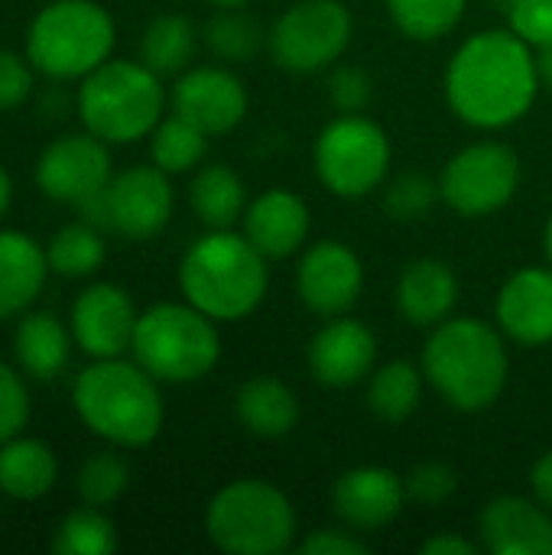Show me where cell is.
Returning a JSON list of instances; mask_svg holds the SVG:
<instances>
[{"mask_svg":"<svg viewBox=\"0 0 552 555\" xmlns=\"http://www.w3.org/2000/svg\"><path fill=\"white\" fill-rule=\"evenodd\" d=\"M537 52L514 29H485L465 39L446 68V98L459 120L478 130L517 124L537 101Z\"/></svg>","mask_w":552,"mask_h":555,"instance_id":"1","label":"cell"},{"mask_svg":"<svg viewBox=\"0 0 552 555\" xmlns=\"http://www.w3.org/2000/svg\"><path fill=\"white\" fill-rule=\"evenodd\" d=\"M511 361L504 338L482 319H446L433 328L423 348V377L433 390L462 413L495 406L508 387Z\"/></svg>","mask_w":552,"mask_h":555,"instance_id":"2","label":"cell"},{"mask_svg":"<svg viewBox=\"0 0 552 555\" xmlns=\"http://www.w3.org/2000/svg\"><path fill=\"white\" fill-rule=\"evenodd\" d=\"M267 257L231 228L202 234L179 263V289L185 302L215 322L247 319L267 296Z\"/></svg>","mask_w":552,"mask_h":555,"instance_id":"3","label":"cell"},{"mask_svg":"<svg viewBox=\"0 0 552 555\" xmlns=\"http://www.w3.org/2000/svg\"><path fill=\"white\" fill-rule=\"evenodd\" d=\"M156 384L137 361L101 358L75 377L72 403L98 439L120 449H143L159 436L166 416Z\"/></svg>","mask_w":552,"mask_h":555,"instance_id":"4","label":"cell"},{"mask_svg":"<svg viewBox=\"0 0 552 555\" xmlns=\"http://www.w3.org/2000/svg\"><path fill=\"white\" fill-rule=\"evenodd\" d=\"M166 91L159 75L130 59H107L78 88V117L104 143H133L163 120Z\"/></svg>","mask_w":552,"mask_h":555,"instance_id":"5","label":"cell"},{"mask_svg":"<svg viewBox=\"0 0 552 555\" xmlns=\"http://www.w3.org/2000/svg\"><path fill=\"white\" fill-rule=\"evenodd\" d=\"M133 361L159 384H195L221 358V335L192 302H159L140 312L133 328Z\"/></svg>","mask_w":552,"mask_h":555,"instance_id":"6","label":"cell"},{"mask_svg":"<svg viewBox=\"0 0 552 555\" xmlns=\"http://www.w3.org/2000/svg\"><path fill=\"white\" fill-rule=\"evenodd\" d=\"M117 29L94 0H52L26 29V59L49 78H85L111 59Z\"/></svg>","mask_w":552,"mask_h":555,"instance_id":"7","label":"cell"},{"mask_svg":"<svg viewBox=\"0 0 552 555\" xmlns=\"http://www.w3.org/2000/svg\"><path fill=\"white\" fill-rule=\"evenodd\" d=\"M205 530L221 553H286L296 540V507L280 488L257 478H241L211 498Z\"/></svg>","mask_w":552,"mask_h":555,"instance_id":"8","label":"cell"},{"mask_svg":"<svg viewBox=\"0 0 552 555\" xmlns=\"http://www.w3.org/2000/svg\"><path fill=\"white\" fill-rule=\"evenodd\" d=\"M316 172L338 198L374 192L390 172V140L364 114H338L316 140Z\"/></svg>","mask_w":552,"mask_h":555,"instance_id":"9","label":"cell"},{"mask_svg":"<svg viewBox=\"0 0 552 555\" xmlns=\"http://www.w3.org/2000/svg\"><path fill=\"white\" fill-rule=\"evenodd\" d=\"M355 33L351 10L342 0H299L280 13L267 46L280 68L312 75L342 59Z\"/></svg>","mask_w":552,"mask_h":555,"instance_id":"10","label":"cell"},{"mask_svg":"<svg viewBox=\"0 0 552 555\" xmlns=\"http://www.w3.org/2000/svg\"><path fill=\"white\" fill-rule=\"evenodd\" d=\"M78 208L85 221L101 231H117L130 241H150L169 224L176 195L169 172L159 166H130Z\"/></svg>","mask_w":552,"mask_h":555,"instance_id":"11","label":"cell"},{"mask_svg":"<svg viewBox=\"0 0 552 555\" xmlns=\"http://www.w3.org/2000/svg\"><path fill=\"white\" fill-rule=\"evenodd\" d=\"M521 185V156L504 143H472L459 150L439 179L446 205L465 218L501 211Z\"/></svg>","mask_w":552,"mask_h":555,"instance_id":"12","label":"cell"},{"mask_svg":"<svg viewBox=\"0 0 552 555\" xmlns=\"http://www.w3.org/2000/svg\"><path fill=\"white\" fill-rule=\"evenodd\" d=\"M114 179L111 153L101 137L88 133H65L52 140L36 159V185L46 198L62 205H85L98 192L107 189Z\"/></svg>","mask_w":552,"mask_h":555,"instance_id":"13","label":"cell"},{"mask_svg":"<svg viewBox=\"0 0 552 555\" xmlns=\"http://www.w3.org/2000/svg\"><path fill=\"white\" fill-rule=\"evenodd\" d=\"M364 289V263L342 241H316L296 267V293L316 315H345Z\"/></svg>","mask_w":552,"mask_h":555,"instance_id":"14","label":"cell"},{"mask_svg":"<svg viewBox=\"0 0 552 555\" xmlns=\"http://www.w3.org/2000/svg\"><path fill=\"white\" fill-rule=\"evenodd\" d=\"M137 306L127 289L114 283H94L72 302V338L91 358H120L133 345L137 328Z\"/></svg>","mask_w":552,"mask_h":555,"instance_id":"15","label":"cell"},{"mask_svg":"<svg viewBox=\"0 0 552 555\" xmlns=\"http://www.w3.org/2000/svg\"><path fill=\"white\" fill-rule=\"evenodd\" d=\"M172 114L185 117L208 137L228 133L247 114V88L221 65L189 68L172 85Z\"/></svg>","mask_w":552,"mask_h":555,"instance_id":"16","label":"cell"},{"mask_svg":"<svg viewBox=\"0 0 552 555\" xmlns=\"http://www.w3.org/2000/svg\"><path fill=\"white\" fill-rule=\"evenodd\" d=\"M332 507L338 520L358 533L384 530L407 507V485L390 468L361 465L332 485Z\"/></svg>","mask_w":552,"mask_h":555,"instance_id":"17","label":"cell"},{"mask_svg":"<svg viewBox=\"0 0 552 555\" xmlns=\"http://www.w3.org/2000/svg\"><path fill=\"white\" fill-rule=\"evenodd\" d=\"M309 371L325 387H355L361 384L377 361V338L374 332L348 315H335L325 322L306 351Z\"/></svg>","mask_w":552,"mask_h":555,"instance_id":"18","label":"cell"},{"mask_svg":"<svg viewBox=\"0 0 552 555\" xmlns=\"http://www.w3.org/2000/svg\"><path fill=\"white\" fill-rule=\"evenodd\" d=\"M478 533L495 555H552V511L521 494H501L485 504Z\"/></svg>","mask_w":552,"mask_h":555,"instance_id":"19","label":"cell"},{"mask_svg":"<svg viewBox=\"0 0 552 555\" xmlns=\"http://www.w3.org/2000/svg\"><path fill=\"white\" fill-rule=\"evenodd\" d=\"M498 328L524 348L552 341V267H524L498 293Z\"/></svg>","mask_w":552,"mask_h":555,"instance_id":"20","label":"cell"},{"mask_svg":"<svg viewBox=\"0 0 552 555\" xmlns=\"http://www.w3.org/2000/svg\"><path fill=\"white\" fill-rule=\"evenodd\" d=\"M244 234L267 260L293 257L309 237V205L290 189L257 195L244 211Z\"/></svg>","mask_w":552,"mask_h":555,"instance_id":"21","label":"cell"},{"mask_svg":"<svg viewBox=\"0 0 552 555\" xmlns=\"http://www.w3.org/2000/svg\"><path fill=\"white\" fill-rule=\"evenodd\" d=\"M459 302V276L446 260L420 257L397 280V309L416 328H436Z\"/></svg>","mask_w":552,"mask_h":555,"instance_id":"22","label":"cell"},{"mask_svg":"<svg viewBox=\"0 0 552 555\" xmlns=\"http://www.w3.org/2000/svg\"><path fill=\"white\" fill-rule=\"evenodd\" d=\"M46 250L23 231H0V322L23 315L46 286Z\"/></svg>","mask_w":552,"mask_h":555,"instance_id":"23","label":"cell"},{"mask_svg":"<svg viewBox=\"0 0 552 555\" xmlns=\"http://www.w3.org/2000/svg\"><path fill=\"white\" fill-rule=\"evenodd\" d=\"M238 423L257 439L290 436L299 423V400L280 377H251L234 397Z\"/></svg>","mask_w":552,"mask_h":555,"instance_id":"24","label":"cell"},{"mask_svg":"<svg viewBox=\"0 0 552 555\" xmlns=\"http://www.w3.org/2000/svg\"><path fill=\"white\" fill-rule=\"evenodd\" d=\"M59 459L42 439H10L0 446V494L13 501H39L55 488Z\"/></svg>","mask_w":552,"mask_h":555,"instance_id":"25","label":"cell"},{"mask_svg":"<svg viewBox=\"0 0 552 555\" xmlns=\"http://www.w3.org/2000/svg\"><path fill=\"white\" fill-rule=\"evenodd\" d=\"M68 328L52 312H26L13 335L16 364L36 380H55L68 364Z\"/></svg>","mask_w":552,"mask_h":555,"instance_id":"26","label":"cell"},{"mask_svg":"<svg viewBox=\"0 0 552 555\" xmlns=\"http://www.w3.org/2000/svg\"><path fill=\"white\" fill-rule=\"evenodd\" d=\"M189 202L205 228H234L247 211L244 179L224 163L202 166L189 185Z\"/></svg>","mask_w":552,"mask_h":555,"instance_id":"27","label":"cell"},{"mask_svg":"<svg viewBox=\"0 0 552 555\" xmlns=\"http://www.w3.org/2000/svg\"><path fill=\"white\" fill-rule=\"evenodd\" d=\"M423 397V367L410 361H390L371 371L368 384V406L384 423H403L416 413Z\"/></svg>","mask_w":552,"mask_h":555,"instance_id":"28","label":"cell"},{"mask_svg":"<svg viewBox=\"0 0 552 555\" xmlns=\"http://www.w3.org/2000/svg\"><path fill=\"white\" fill-rule=\"evenodd\" d=\"M195 46H198L195 26L179 13H163L143 29L140 62L150 65L156 75H176V72L189 68Z\"/></svg>","mask_w":552,"mask_h":555,"instance_id":"29","label":"cell"},{"mask_svg":"<svg viewBox=\"0 0 552 555\" xmlns=\"http://www.w3.org/2000/svg\"><path fill=\"white\" fill-rule=\"evenodd\" d=\"M104 257H107V247H104L101 228H94L88 221H75V224L59 228L52 234V241L46 244L49 270L65 276V280L91 276L94 270H101Z\"/></svg>","mask_w":552,"mask_h":555,"instance_id":"30","label":"cell"},{"mask_svg":"<svg viewBox=\"0 0 552 555\" xmlns=\"http://www.w3.org/2000/svg\"><path fill=\"white\" fill-rule=\"evenodd\" d=\"M205 150H208V133L198 130L195 124H189L179 114L159 120L156 130L150 133L153 166H159L169 176H179V172L195 169L205 159Z\"/></svg>","mask_w":552,"mask_h":555,"instance_id":"31","label":"cell"},{"mask_svg":"<svg viewBox=\"0 0 552 555\" xmlns=\"http://www.w3.org/2000/svg\"><path fill=\"white\" fill-rule=\"evenodd\" d=\"M465 3L468 0H387V10L403 36L436 42L459 26Z\"/></svg>","mask_w":552,"mask_h":555,"instance_id":"32","label":"cell"},{"mask_svg":"<svg viewBox=\"0 0 552 555\" xmlns=\"http://www.w3.org/2000/svg\"><path fill=\"white\" fill-rule=\"evenodd\" d=\"M117 550V530L101 507H81L62 517L52 537L55 555H111Z\"/></svg>","mask_w":552,"mask_h":555,"instance_id":"33","label":"cell"},{"mask_svg":"<svg viewBox=\"0 0 552 555\" xmlns=\"http://www.w3.org/2000/svg\"><path fill=\"white\" fill-rule=\"evenodd\" d=\"M205 46L224 62H247L264 46L260 26L241 10H221L205 26Z\"/></svg>","mask_w":552,"mask_h":555,"instance_id":"34","label":"cell"},{"mask_svg":"<svg viewBox=\"0 0 552 555\" xmlns=\"http://www.w3.org/2000/svg\"><path fill=\"white\" fill-rule=\"evenodd\" d=\"M75 485H78V498L88 507H107L127 491L130 468L117 452H98V455L85 459V465L78 468Z\"/></svg>","mask_w":552,"mask_h":555,"instance_id":"35","label":"cell"},{"mask_svg":"<svg viewBox=\"0 0 552 555\" xmlns=\"http://www.w3.org/2000/svg\"><path fill=\"white\" fill-rule=\"evenodd\" d=\"M436 198H442V192H439V185L433 179L416 176V172H403L387 185L384 208L397 221H420V218H426L433 211Z\"/></svg>","mask_w":552,"mask_h":555,"instance_id":"36","label":"cell"},{"mask_svg":"<svg viewBox=\"0 0 552 555\" xmlns=\"http://www.w3.org/2000/svg\"><path fill=\"white\" fill-rule=\"evenodd\" d=\"M403 485H407V501L420 507H442L459 491V475L442 462H426V465H416L403 478Z\"/></svg>","mask_w":552,"mask_h":555,"instance_id":"37","label":"cell"},{"mask_svg":"<svg viewBox=\"0 0 552 555\" xmlns=\"http://www.w3.org/2000/svg\"><path fill=\"white\" fill-rule=\"evenodd\" d=\"M29 423V390L16 367L0 361V446L16 439Z\"/></svg>","mask_w":552,"mask_h":555,"instance_id":"38","label":"cell"},{"mask_svg":"<svg viewBox=\"0 0 552 555\" xmlns=\"http://www.w3.org/2000/svg\"><path fill=\"white\" fill-rule=\"evenodd\" d=\"M374 98V85L364 68L338 65L329 75V101L338 114H364Z\"/></svg>","mask_w":552,"mask_h":555,"instance_id":"39","label":"cell"},{"mask_svg":"<svg viewBox=\"0 0 552 555\" xmlns=\"http://www.w3.org/2000/svg\"><path fill=\"white\" fill-rule=\"evenodd\" d=\"M511 29L534 49L552 46V0H511Z\"/></svg>","mask_w":552,"mask_h":555,"instance_id":"40","label":"cell"},{"mask_svg":"<svg viewBox=\"0 0 552 555\" xmlns=\"http://www.w3.org/2000/svg\"><path fill=\"white\" fill-rule=\"evenodd\" d=\"M33 94V68L29 59H20L10 49H0V111L20 107Z\"/></svg>","mask_w":552,"mask_h":555,"instance_id":"41","label":"cell"},{"mask_svg":"<svg viewBox=\"0 0 552 555\" xmlns=\"http://www.w3.org/2000/svg\"><path fill=\"white\" fill-rule=\"evenodd\" d=\"M358 530H316L299 543V553L306 555H364L368 543L355 537Z\"/></svg>","mask_w":552,"mask_h":555,"instance_id":"42","label":"cell"},{"mask_svg":"<svg viewBox=\"0 0 552 555\" xmlns=\"http://www.w3.org/2000/svg\"><path fill=\"white\" fill-rule=\"evenodd\" d=\"M420 550L423 555H478L485 546L468 537H459V533H439V537L426 540Z\"/></svg>","mask_w":552,"mask_h":555,"instance_id":"43","label":"cell"},{"mask_svg":"<svg viewBox=\"0 0 552 555\" xmlns=\"http://www.w3.org/2000/svg\"><path fill=\"white\" fill-rule=\"evenodd\" d=\"M530 488H534V498L552 511V449L537 459V465L530 472Z\"/></svg>","mask_w":552,"mask_h":555,"instance_id":"44","label":"cell"},{"mask_svg":"<svg viewBox=\"0 0 552 555\" xmlns=\"http://www.w3.org/2000/svg\"><path fill=\"white\" fill-rule=\"evenodd\" d=\"M537 75H540V88L552 91V46L537 49Z\"/></svg>","mask_w":552,"mask_h":555,"instance_id":"45","label":"cell"},{"mask_svg":"<svg viewBox=\"0 0 552 555\" xmlns=\"http://www.w3.org/2000/svg\"><path fill=\"white\" fill-rule=\"evenodd\" d=\"M10 195H13V182H10L7 169L0 166V218H3L7 208H10Z\"/></svg>","mask_w":552,"mask_h":555,"instance_id":"46","label":"cell"},{"mask_svg":"<svg viewBox=\"0 0 552 555\" xmlns=\"http://www.w3.org/2000/svg\"><path fill=\"white\" fill-rule=\"evenodd\" d=\"M211 7H218V10H241L247 0H208Z\"/></svg>","mask_w":552,"mask_h":555,"instance_id":"47","label":"cell"},{"mask_svg":"<svg viewBox=\"0 0 552 555\" xmlns=\"http://www.w3.org/2000/svg\"><path fill=\"white\" fill-rule=\"evenodd\" d=\"M543 250H547V260H550L552 267V215L550 221H547V231H543Z\"/></svg>","mask_w":552,"mask_h":555,"instance_id":"48","label":"cell"}]
</instances>
